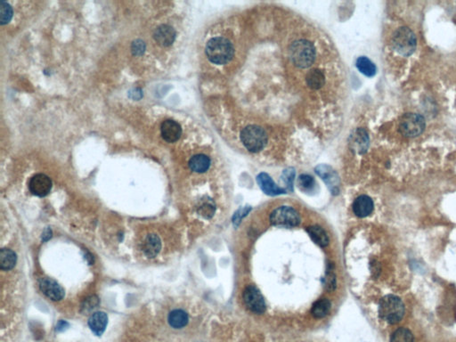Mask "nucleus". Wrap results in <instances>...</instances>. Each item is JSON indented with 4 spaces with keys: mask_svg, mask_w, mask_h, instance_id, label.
<instances>
[{
    "mask_svg": "<svg viewBox=\"0 0 456 342\" xmlns=\"http://www.w3.org/2000/svg\"><path fill=\"white\" fill-rule=\"evenodd\" d=\"M208 59L215 64H226L234 56V48L230 41L225 37H213L206 46Z\"/></svg>",
    "mask_w": 456,
    "mask_h": 342,
    "instance_id": "nucleus-1",
    "label": "nucleus"
},
{
    "mask_svg": "<svg viewBox=\"0 0 456 342\" xmlns=\"http://www.w3.org/2000/svg\"><path fill=\"white\" fill-rule=\"evenodd\" d=\"M404 315V305L399 297L387 295L382 297L379 304V316L388 324L399 323Z\"/></svg>",
    "mask_w": 456,
    "mask_h": 342,
    "instance_id": "nucleus-2",
    "label": "nucleus"
},
{
    "mask_svg": "<svg viewBox=\"0 0 456 342\" xmlns=\"http://www.w3.org/2000/svg\"><path fill=\"white\" fill-rule=\"evenodd\" d=\"M392 47L401 56H411L417 47L416 34L407 27H401L394 32Z\"/></svg>",
    "mask_w": 456,
    "mask_h": 342,
    "instance_id": "nucleus-3",
    "label": "nucleus"
},
{
    "mask_svg": "<svg viewBox=\"0 0 456 342\" xmlns=\"http://www.w3.org/2000/svg\"><path fill=\"white\" fill-rule=\"evenodd\" d=\"M289 56L293 63L298 67H309L315 61V48L308 41H297L291 47Z\"/></svg>",
    "mask_w": 456,
    "mask_h": 342,
    "instance_id": "nucleus-4",
    "label": "nucleus"
},
{
    "mask_svg": "<svg viewBox=\"0 0 456 342\" xmlns=\"http://www.w3.org/2000/svg\"><path fill=\"white\" fill-rule=\"evenodd\" d=\"M241 140L247 150L252 153H258L267 143V133L258 126H248L241 131Z\"/></svg>",
    "mask_w": 456,
    "mask_h": 342,
    "instance_id": "nucleus-5",
    "label": "nucleus"
},
{
    "mask_svg": "<svg viewBox=\"0 0 456 342\" xmlns=\"http://www.w3.org/2000/svg\"><path fill=\"white\" fill-rule=\"evenodd\" d=\"M426 122L423 116L418 113H405L401 117L398 122V129L401 134L406 138H416L423 134Z\"/></svg>",
    "mask_w": 456,
    "mask_h": 342,
    "instance_id": "nucleus-6",
    "label": "nucleus"
},
{
    "mask_svg": "<svg viewBox=\"0 0 456 342\" xmlns=\"http://www.w3.org/2000/svg\"><path fill=\"white\" fill-rule=\"evenodd\" d=\"M270 222L275 227H295L301 223V217L292 207L281 206L271 213Z\"/></svg>",
    "mask_w": 456,
    "mask_h": 342,
    "instance_id": "nucleus-7",
    "label": "nucleus"
},
{
    "mask_svg": "<svg viewBox=\"0 0 456 342\" xmlns=\"http://www.w3.org/2000/svg\"><path fill=\"white\" fill-rule=\"evenodd\" d=\"M245 305L252 312L263 314L266 311V303L260 290L253 285L245 288L243 292Z\"/></svg>",
    "mask_w": 456,
    "mask_h": 342,
    "instance_id": "nucleus-8",
    "label": "nucleus"
},
{
    "mask_svg": "<svg viewBox=\"0 0 456 342\" xmlns=\"http://www.w3.org/2000/svg\"><path fill=\"white\" fill-rule=\"evenodd\" d=\"M30 193L38 196L45 197L52 189V181L45 174H37L30 179L29 182Z\"/></svg>",
    "mask_w": 456,
    "mask_h": 342,
    "instance_id": "nucleus-9",
    "label": "nucleus"
},
{
    "mask_svg": "<svg viewBox=\"0 0 456 342\" xmlns=\"http://www.w3.org/2000/svg\"><path fill=\"white\" fill-rule=\"evenodd\" d=\"M38 285L41 291L52 301L60 302L64 297L65 292L63 287L61 286L59 283H56L55 280L48 277L41 278L38 282Z\"/></svg>",
    "mask_w": 456,
    "mask_h": 342,
    "instance_id": "nucleus-10",
    "label": "nucleus"
},
{
    "mask_svg": "<svg viewBox=\"0 0 456 342\" xmlns=\"http://www.w3.org/2000/svg\"><path fill=\"white\" fill-rule=\"evenodd\" d=\"M176 30L173 27L168 24H162L158 27L153 33L156 42L161 47H170L176 39Z\"/></svg>",
    "mask_w": 456,
    "mask_h": 342,
    "instance_id": "nucleus-11",
    "label": "nucleus"
},
{
    "mask_svg": "<svg viewBox=\"0 0 456 342\" xmlns=\"http://www.w3.org/2000/svg\"><path fill=\"white\" fill-rule=\"evenodd\" d=\"M161 136L168 143H175L178 141L182 135L181 126L177 121L172 119H167L161 124L160 127Z\"/></svg>",
    "mask_w": 456,
    "mask_h": 342,
    "instance_id": "nucleus-12",
    "label": "nucleus"
},
{
    "mask_svg": "<svg viewBox=\"0 0 456 342\" xmlns=\"http://www.w3.org/2000/svg\"><path fill=\"white\" fill-rule=\"evenodd\" d=\"M374 201L367 195H361L356 198L353 203V211L358 218L369 216L374 211Z\"/></svg>",
    "mask_w": 456,
    "mask_h": 342,
    "instance_id": "nucleus-13",
    "label": "nucleus"
},
{
    "mask_svg": "<svg viewBox=\"0 0 456 342\" xmlns=\"http://www.w3.org/2000/svg\"><path fill=\"white\" fill-rule=\"evenodd\" d=\"M257 181L265 194L271 195V196L285 194V190L276 186L270 177L266 173H260V175L257 177Z\"/></svg>",
    "mask_w": 456,
    "mask_h": 342,
    "instance_id": "nucleus-14",
    "label": "nucleus"
},
{
    "mask_svg": "<svg viewBox=\"0 0 456 342\" xmlns=\"http://www.w3.org/2000/svg\"><path fill=\"white\" fill-rule=\"evenodd\" d=\"M108 324V316L102 311L94 313L89 320V328L97 336H101L104 333Z\"/></svg>",
    "mask_w": 456,
    "mask_h": 342,
    "instance_id": "nucleus-15",
    "label": "nucleus"
},
{
    "mask_svg": "<svg viewBox=\"0 0 456 342\" xmlns=\"http://www.w3.org/2000/svg\"><path fill=\"white\" fill-rule=\"evenodd\" d=\"M161 249V241L157 234H149L143 243V251L148 258H154Z\"/></svg>",
    "mask_w": 456,
    "mask_h": 342,
    "instance_id": "nucleus-16",
    "label": "nucleus"
},
{
    "mask_svg": "<svg viewBox=\"0 0 456 342\" xmlns=\"http://www.w3.org/2000/svg\"><path fill=\"white\" fill-rule=\"evenodd\" d=\"M188 320L189 318H188L187 313L181 309H175L173 311H171L168 317L169 324L171 327L175 328V329H181V328L185 327L188 323Z\"/></svg>",
    "mask_w": 456,
    "mask_h": 342,
    "instance_id": "nucleus-17",
    "label": "nucleus"
},
{
    "mask_svg": "<svg viewBox=\"0 0 456 342\" xmlns=\"http://www.w3.org/2000/svg\"><path fill=\"white\" fill-rule=\"evenodd\" d=\"M308 234L310 235L312 240L317 245L324 248L329 243V237L327 235L326 232L319 226H312L308 228Z\"/></svg>",
    "mask_w": 456,
    "mask_h": 342,
    "instance_id": "nucleus-18",
    "label": "nucleus"
},
{
    "mask_svg": "<svg viewBox=\"0 0 456 342\" xmlns=\"http://www.w3.org/2000/svg\"><path fill=\"white\" fill-rule=\"evenodd\" d=\"M211 166V160L208 156L203 154H198L192 157L189 160V167L192 170L197 173H203L209 169Z\"/></svg>",
    "mask_w": 456,
    "mask_h": 342,
    "instance_id": "nucleus-19",
    "label": "nucleus"
},
{
    "mask_svg": "<svg viewBox=\"0 0 456 342\" xmlns=\"http://www.w3.org/2000/svg\"><path fill=\"white\" fill-rule=\"evenodd\" d=\"M16 254L9 249H2L0 252V268L2 270H10L16 264Z\"/></svg>",
    "mask_w": 456,
    "mask_h": 342,
    "instance_id": "nucleus-20",
    "label": "nucleus"
},
{
    "mask_svg": "<svg viewBox=\"0 0 456 342\" xmlns=\"http://www.w3.org/2000/svg\"><path fill=\"white\" fill-rule=\"evenodd\" d=\"M330 310V302L327 298H321L314 303L312 307V316L315 318H323Z\"/></svg>",
    "mask_w": 456,
    "mask_h": 342,
    "instance_id": "nucleus-21",
    "label": "nucleus"
},
{
    "mask_svg": "<svg viewBox=\"0 0 456 342\" xmlns=\"http://www.w3.org/2000/svg\"><path fill=\"white\" fill-rule=\"evenodd\" d=\"M356 67L359 70L361 73H363L367 77L375 76L377 71V68L375 66V63L365 56H361L356 60Z\"/></svg>",
    "mask_w": 456,
    "mask_h": 342,
    "instance_id": "nucleus-22",
    "label": "nucleus"
},
{
    "mask_svg": "<svg viewBox=\"0 0 456 342\" xmlns=\"http://www.w3.org/2000/svg\"><path fill=\"white\" fill-rule=\"evenodd\" d=\"M306 81L313 90H319L324 85L325 82L324 74L319 70H313L307 75Z\"/></svg>",
    "mask_w": 456,
    "mask_h": 342,
    "instance_id": "nucleus-23",
    "label": "nucleus"
},
{
    "mask_svg": "<svg viewBox=\"0 0 456 342\" xmlns=\"http://www.w3.org/2000/svg\"><path fill=\"white\" fill-rule=\"evenodd\" d=\"M327 168L328 167L326 166H320L318 168H316V173L323 179V181L327 183V185H329V186H333V190H334L336 188V186H337L336 185L339 181L338 176L330 168H329V170H327Z\"/></svg>",
    "mask_w": 456,
    "mask_h": 342,
    "instance_id": "nucleus-24",
    "label": "nucleus"
},
{
    "mask_svg": "<svg viewBox=\"0 0 456 342\" xmlns=\"http://www.w3.org/2000/svg\"><path fill=\"white\" fill-rule=\"evenodd\" d=\"M390 342H414L412 332L405 328H399L391 335Z\"/></svg>",
    "mask_w": 456,
    "mask_h": 342,
    "instance_id": "nucleus-25",
    "label": "nucleus"
},
{
    "mask_svg": "<svg viewBox=\"0 0 456 342\" xmlns=\"http://www.w3.org/2000/svg\"><path fill=\"white\" fill-rule=\"evenodd\" d=\"M216 207L215 204L213 203V201L209 199V200H203L200 202V204L198 207V213L200 216L203 217L205 219H211L215 213Z\"/></svg>",
    "mask_w": 456,
    "mask_h": 342,
    "instance_id": "nucleus-26",
    "label": "nucleus"
},
{
    "mask_svg": "<svg viewBox=\"0 0 456 342\" xmlns=\"http://www.w3.org/2000/svg\"><path fill=\"white\" fill-rule=\"evenodd\" d=\"M13 17V9L7 2L0 3V23L5 25L11 21Z\"/></svg>",
    "mask_w": 456,
    "mask_h": 342,
    "instance_id": "nucleus-27",
    "label": "nucleus"
},
{
    "mask_svg": "<svg viewBox=\"0 0 456 342\" xmlns=\"http://www.w3.org/2000/svg\"><path fill=\"white\" fill-rule=\"evenodd\" d=\"M324 286L329 291H333L336 288V275L333 265H330V267L327 268L326 275L324 277Z\"/></svg>",
    "mask_w": 456,
    "mask_h": 342,
    "instance_id": "nucleus-28",
    "label": "nucleus"
},
{
    "mask_svg": "<svg viewBox=\"0 0 456 342\" xmlns=\"http://www.w3.org/2000/svg\"><path fill=\"white\" fill-rule=\"evenodd\" d=\"M99 305V298L97 296H90L87 297L85 302L82 304V311L83 312H89L92 311L93 309L97 308V306Z\"/></svg>",
    "mask_w": 456,
    "mask_h": 342,
    "instance_id": "nucleus-29",
    "label": "nucleus"
},
{
    "mask_svg": "<svg viewBox=\"0 0 456 342\" xmlns=\"http://www.w3.org/2000/svg\"><path fill=\"white\" fill-rule=\"evenodd\" d=\"M299 185L303 190L311 189L315 186V180L311 176L301 175L299 179Z\"/></svg>",
    "mask_w": 456,
    "mask_h": 342,
    "instance_id": "nucleus-30",
    "label": "nucleus"
},
{
    "mask_svg": "<svg viewBox=\"0 0 456 342\" xmlns=\"http://www.w3.org/2000/svg\"><path fill=\"white\" fill-rule=\"evenodd\" d=\"M251 209H252V208H248V207L238 209L237 211L234 213V217H233V223L234 224V226H236V227L239 226L240 223H241V220H242L244 217L248 215V213L251 211Z\"/></svg>",
    "mask_w": 456,
    "mask_h": 342,
    "instance_id": "nucleus-31",
    "label": "nucleus"
},
{
    "mask_svg": "<svg viewBox=\"0 0 456 342\" xmlns=\"http://www.w3.org/2000/svg\"><path fill=\"white\" fill-rule=\"evenodd\" d=\"M131 50H132L134 56H142L145 50V42L140 39L134 41L132 47H131Z\"/></svg>",
    "mask_w": 456,
    "mask_h": 342,
    "instance_id": "nucleus-32",
    "label": "nucleus"
},
{
    "mask_svg": "<svg viewBox=\"0 0 456 342\" xmlns=\"http://www.w3.org/2000/svg\"><path fill=\"white\" fill-rule=\"evenodd\" d=\"M69 327V324L66 321H60L59 323L56 325V330L58 331H63L66 330Z\"/></svg>",
    "mask_w": 456,
    "mask_h": 342,
    "instance_id": "nucleus-33",
    "label": "nucleus"
},
{
    "mask_svg": "<svg viewBox=\"0 0 456 342\" xmlns=\"http://www.w3.org/2000/svg\"><path fill=\"white\" fill-rule=\"evenodd\" d=\"M52 237V231L50 228H47L46 230L44 231V233L42 234V240H43V242H47V241H49V239Z\"/></svg>",
    "mask_w": 456,
    "mask_h": 342,
    "instance_id": "nucleus-34",
    "label": "nucleus"
}]
</instances>
